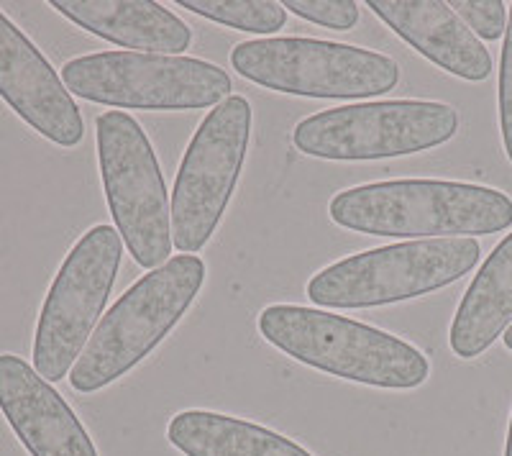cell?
<instances>
[{
    "label": "cell",
    "mask_w": 512,
    "mask_h": 456,
    "mask_svg": "<svg viewBox=\"0 0 512 456\" xmlns=\"http://www.w3.org/2000/svg\"><path fill=\"white\" fill-rule=\"evenodd\" d=\"M331 221L367 236L472 239L512 226L502 190L454 180H384L349 188L328 205Z\"/></svg>",
    "instance_id": "obj_1"
},
{
    "label": "cell",
    "mask_w": 512,
    "mask_h": 456,
    "mask_svg": "<svg viewBox=\"0 0 512 456\" xmlns=\"http://www.w3.org/2000/svg\"><path fill=\"white\" fill-rule=\"evenodd\" d=\"M259 334L295 362L359 385L415 390L431 375L423 351L408 341L318 308L267 305L259 313Z\"/></svg>",
    "instance_id": "obj_2"
},
{
    "label": "cell",
    "mask_w": 512,
    "mask_h": 456,
    "mask_svg": "<svg viewBox=\"0 0 512 456\" xmlns=\"http://www.w3.org/2000/svg\"><path fill=\"white\" fill-rule=\"evenodd\" d=\"M205 285V262L180 254L128 287L108 313L70 372L72 390L90 395L113 385L144 362L182 321Z\"/></svg>",
    "instance_id": "obj_3"
},
{
    "label": "cell",
    "mask_w": 512,
    "mask_h": 456,
    "mask_svg": "<svg viewBox=\"0 0 512 456\" xmlns=\"http://www.w3.org/2000/svg\"><path fill=\"white\" fill-rule=\"evenodd\" d=\"M477 239H423L354 254L310 277L305 293L320 308H379L423 298L477 267Z\"/></svg>",
    "instance_id": "obj_4"
},
{
    "label": "cell",
    "mask_w": 512,
    "mask_h": 456,
    "mask_svg": "<svg viewBox=\"0 0 512 456\" xmlns=\"http://www.w3.org/2000/svg\"><path fill=\"white\" fill-rule=\"evenodd\" d=\"M64 88L90 103L126 111H200L231 95V75L195 57L98 52L64 62Z\"/></svg>",
    "instance_id": "obj_5"
},
{
    "label": "cell",
    "mask_w": 512,
    "mask_h": 456,
    "mask_svg": "<svg viewBox=\"0 0 512 456\" xmlns=\"http://www.w3.org/2000/svg\"><path fill=\"white\" fill-rule=\"evenodd\" d=\"M231 67L259 88L303 98H374L400 82V67L387 54L303 36L241 41Z\"/></svg>",
    "instance_id": "obj_6"
},
{
    "label": "cell",
    "mask_w": 512,
    "mask_h": 456,
    "mask_svg": "<svg viewBox=\"0 0 512 456\" xmlns=\"http://www.w3.org/2000/svg\"><path fill=\"white\" fill-rule=\"evenodd\" d=\"M100 177L116 231L139 267H162L172 252V205L152 141L134 116L105 111L95 121Z\"/></svg>",
    "instance_id": "obj_7"
},
{
    "label": "cell",
    "mask_w": 512,
    "mask_h": 456,
    "mask_svg": "<svg viewBox=\"0 0 512 456\" xmlns=\"http://www.w3.org/2000/svg\"><path fill=\"white\" fill-rule=\"evenodd\" d=\"M459 131L456 108L436 100H379L331 108L292 131L297 152L328 162H372L428 152Z\"/></svg>",
    "instance_id": "obj_8"
},
{
    "label": "cell",
    "mask_w": 512,
    "mask_h": 456,
    "mask_svg": "<svg viewBox=\"0 0 512 456\" xmlns=\"http://www.w3.org/2000/svg\"><path fill=\"white\" fill-rule=\"evenodd\" d=\"M121 257L123 239L108 223L85 231L64 257L41 305L31 354L47 382L64 380L88 346L116 285Z\"/></svg>",
    "instance_id": "obj_9"
},
{
    "label": "cell",
    "mask_w": 512,
    "mask_h": 456,
    "mask_svg": "<svg viewBox=\"0 0 512 456\" xmlns=\"http://www.w3.org/2000/svg\"><path fill=\"white\" fill-rule=\"evenodd\" d=\"M251 144V106L228 95L190 139L172 190V244L198 254L226 213Z\"/></svg>",
    "instance_id": "obj_10"
},
{
    "label": "cell",
    "mask_w": 512,
    "mask_h": 456,
    "mask_svg": "<svg viewBox=\"0 0 512 456\" xmlns=\"http://www.w3.org/2000/svg\"><path fill=\"white\" fill-rule=\"evenodd\" d=\"M0 98L26 126L57 147L72 149L85 123L62 75L34 41L0 11Z\"/></svg>",
    "instance_id": "obj_11"
},
{
    "label": "cell",
    "mask_w": 512,
    "mask_h": 456,
    "mask_svg": "<svg viewBox=\"0 0 512 456\" xmlns=\"http://www.w3.org/2000/svg\"><path fill=\"white\" fill-rule=\"evenodd\" d=\"M0 413L31 456H98L67 400L16 354H0Z\"/></svg>",
    "instance_id": "obj_12"
},
{
    "label": "cell",
    "mask_w": 512,
    "mask_h": 456,
    "mask_svg": "<svg viewBox=\"0 0 512 456\" xmlns=\"http://www.w3.org/2000/svg\"><path fill=\"white\" fill-rule=\"evenodd\" d=\"M367 8L448 75L466 82L492 75V54L443 0H367Z\"/></svg>",
    "instance_id": "obj_13"
},
{
    "label": "cell",
    "mask_w": 512,
    "mask_h": 456,
    "mask_svg": "<svg viewBox=\"0 0 512 456\" xmlns=\"http://www.w3.org/2000/svg\"><path fill=\"white\" fill-rule=\"evenodd\" d=\"M49 6L88 34L144 54L182 57L192 44L190 26L152 0H52Z\"/></svg>",
    "instance_id": "obj_14"
},
{
    "label": "cell",
    "mask_w": 512,
    "mask_h": 456,
    "mask_svg": "<svg viewBox=\"0 0 512 456\" xmlns=\"http://www.w3.org/2000/svg\"><path fill=\"white\" fill-rule=\"evenodd\" d=\"M512 326V234H507L466 287L448 344L459 359L482 357Z\"/></svg>",
    "instance_id": "obj_15"
},
{
    "label": "cell",
    "mask_w": 512,
    "mask_h": 456,
    "mask_svg": "<svg viewBox=\"0 0 512 456\" xmlns=\"http://www.w3.org/2000/svg\"><path fill=\"white\" fill-rule=\"evenodd\" d=\"M167 439L185 456H313L282 433L213 410L177 413Z\"/></svg>",
    "instance_id": "obj_16"
},
{
    "label": "cell",
    "mask_w": 512,
    "mask_h": 456,
    "mask_svg": "<svg viewBox=\"0 0 512 456\" xmlns=\"http://www.w3.org/2000/svg\"><path fill=\"white\" fill-rule=\"evenodd\" d=\"M185 11L244 34L272 36L287 24V11L274 0H180Z\"/></svg>",
    "instance_id": "obj_17"
},
{
    "label": "cell",
    "mask_w": 512,
    "mask_h": 456,
    "mask_svg": "<svg viewBox=\"0 0 512 456\" xmlns=\"http://www.w3.org/2000/svg\"><path fill=\"white\" fill-rule=\"evenodd\" d=\"M448 6L479 41H497L505 36L507 8L502 0H451Z\"/></svg>",
    "instance_id": "obj_18"
},
{
    "label": "cell",
    "mask_w": 512,
    "mask_h": 456,
    "mask_svg": "<svg viewBox=\"0 0 512 456\" xmlns=\"http://www.w3.org/2000/svg\"><path fill=\"white\" fill-rule=\"evenodd\" d=\"M282 6L310 24L333 31H349L359 24V3L354 0H285Z\"/></svg>",
    "instance_id": "obj_19"
},
{
    "label": "cell",
    "mask_w": 512,
    "mask_h": 456,
    "mask_svg": "<svg viewBox=\"0 0 512 456\" xmlns=\"http://www.w3.org/2000/svg\"><path fill=\"white\" fill-rule=\"evenodd\" d=\"M497 106H500V131L505 154L512 162V3L507 16L505 44H502L500 59V88H497Z\"/></svg>",
    "instance_id": "obj_20"
},
{
    "label": "cell",
    "mask_w": 512,
    "mask_h": 456,
    "mask_svg": "<svg viewBox=\"0 0 512 456\" xmlns=\"http://www.w3.org/2000/svg\"><path fill=\"white\" fill-rule=\"evenodd\" d=\"M505 456H512V416H510V431H507V446H505Z\"/></svg>",
    "instance_id": "obj_21"
},
{
    "label": "cell",
    "mask_w": 512,
    "mask_h": 456,
    "mask_svg": "<svg viewBox=\"0 0 512 456\" xmlns=\"http://www.w3.org/2000/svg\"><path fill=\"white\" fill-rule=\"evenodd\" d=\"M502 341H505V346H507V349H510V351H512V326H510V328H507L505 334H502Z\"/></svg>",
    "instance_id": "obj_22"
}]
</instances>
